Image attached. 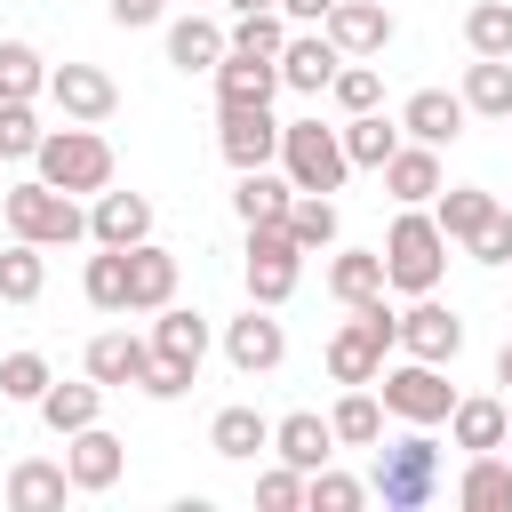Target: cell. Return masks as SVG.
Here are the masks:
<instances>
[{"label":"cell","instance_id":"obj_1","mask_svg":"<svg viewBox=\"0 0 512 512\" xmlns=\"http://www.w3.org/2000/svg\"><path fill=\"white\" fill-rule=\"evenodd\" d=\"M368 488L384 496V512H424V504L448 488V464H440V440H432V424H408L392 448H376V472H368Z\"/></svg>","mask_w":512,"mask_h":512},{"label":"cell","instance_id":"obj_2","mask_svg":"<svg viewBox=\"0 0 512 512\" xmlns=\"http://www.w3.org/2000/svg\"><path fill=\"white\" fill-rule=\"evenodd\" d=\"M448 272V232L432 224V208H400L384 232V288L400 296H432Z\"/></svg>","mask_w":512,"mask_h":512},{"label":"cell","instance_id":"obj_3","mask_svg":"<svg viewBox=\"0 0 512 512\" xmlns=\"http://www.w3.org/2000/svg\"><path fill=\"white\" fill-rule=\"evenodd\" d=\"M32 168H40V184H56V192L80 200V192H104V184H112V144H104L88 120H64V128L40 136Z\"/></svg>","mask_w":512,"mask_h":512},{"label":"cell","instance_id":"obj_4","mask_svg":"<svg viewBox=\"0 0 512 512\" xmlns=\"http://www.w3.org/2000/svg\"><path fill=\"white\" fill-rule=\"evenodd\" d=\"M0 216H8V232L16 240H32V248H72V240H88V216H80V200L72 192H56V184H16V192H0Z\"/></svg>","mask_w":512,"mask_h":512},{"label":"cell","instance_id":"obj_5","mask_svg":"<svg viewBox=\"0 0 512 512\" xmlns=\"http://www.w3.org/2000/svg\"><path fill=\"white\" fill-rule=\"evenodd\" d=\"M392 328H400V312H392L384 296L352 304V320L328 336V376H336V384H376V368H384V352H392Z\"/></svg>","mask_w":512,"mask_h":512},{"label":"cell","instance_id":"obj_6","mask_svg":"<svg viewBox=\"0 0 512 512\" xmlns=\"http://www.w3.org/2000/svg\"><path fill=\"white\" fill-rule=\"evenodd\" d=\"M280 176H288L296 192H344V176H352L344 136L320 128V120H288V128H280Z\"/></svg>","mask_w":512,"mask_h":512},{"label":"cell","instance_id":"obj_7","mask_svg":"<svg viewBox=\"0 0 512 512\" xmlns=\"http://www.w3.org/2000/svg\"><path fill=\"white\" fill-rule=\"evenodd\" d=\"M376 400H384V416H400V424H448V408H456V384L440 376V360H400V368H376Z\"/></svg>","mask_w":512,"mask_h":512},{"label":"cell","instance_id":"obj_8","mask_svg":"<svg viewBox=\"0 0 512 512\" xmlns=\"http://www.w3.org/2000/svg\"><path fill=\"white\" fill-rule=\"evenodd\" d=\"M248 304H288L296 296V280H304V248L288 240V224H248Z\"/></svg>","mask_w":512,"mask_h":512},{"label":"cell","instance_id":"obj_9","mask_svg":"<svg viewBox=\"0 0 512 512\" xmlns=\"http://www.w3.org/2000/svg\"><path fill=\"white\" fill-rule=\"evenodd\" d=\"M216 152L232 160V176H240V168H272V160H280V120H272V104H216Z\"/></svg>","mask_w":512,"mask_h":512},{"label":"cell","instance_id":"obj_10","mask_svg":"<svg viewBox=\"0 0 512 512\" xmlns=\"http://www.w3.org/2000/svg\"><path fill=\"white\" fill-rule=\"evenodd\" d=\"M392 344H400L408 360H440V368H448V360L464 352V320H456V312L440 304V288H432V296H408V312H400Z\"/></svg>","mask_w":512,"mask_h":512},{"label":"cell","instance_id":"obj_11","mask_svg":"<svg viewBox=\"0 0 512 512\" xmlns=\"http://www.w3.org/2000/svg\"><path fill=\"white\" fill-rule=\"evenodd\" d=\"M48 96H56L64 120H88V128H104V120L120 112L112 72H96V64H48Z\"/></svg>","mask_w":512,"mask_h":512},{"label":"cell","instance_id":"obj_12","mask_svg":"<svg viewBox=\"0 0 512 512\" xmlns=\"http://www.w3.org/2000/svg\"><path fill=\"white\" fill-rule=\"evenodd\" d=\"M224 360H232L240 376H272V368L288 360V328L272 320V304H248V312L224 328Z\"/></svg>","mask_w":512,"mask_h":512},{"label":"cell","instance_id":"obj_13","mask_svg":"<svg viewBox=\"0 0 512 512\" xmlns=\"http://www.w3.org/2000/svg\"><path fill=\"white\" fill-rule=\"evenodd\" d=\"M64 472H72V496H104L120 472H128V448L104 432V424H80L64 440Z\"/></svg>","mask_w":512,"mask_h":512},{"label":"cell","instance_id":"obj_14","mask_svg":"<svg viewBox=\"0 0 512 512\" xmlns=\"http://www.w3.org/2000/svg\"><path fill=\"white\" fill-rule=\"evenodd\" d=\"M320 32L336 40V56H384L392 48V8L384 0H336L320 16Z\"/></svg>","mask_w":512,"mask_h":512},{"label":"cell","instance_id":"obj_15","mask_svg":"<svg viewBox=\"0 0 512 512\" xmlns=\"http://www.w3.org/2000/svg\"><path fill=\"white\" fill-rule=\"evenodd\" d=\"M464 120H472V112H464V96H456V88H416V96L400 104V136H408V144H432V152H440V144H456V136H464Z\"/></svg>","mask_w":512,"mask_h":512},{"label":"cell","instance_id":"obj_16","mask_svg":"<svg viewBox=\"0 0 512 512\" xmlns=\"http://www.w3.org/2000/svg\"><path fill=\"white\" fill-rule=\"evenodd\" d=\"M88 240H96V248H136V240H152V200L104 184L96 208H88Z\"/></svg>","mask_w":512,"mask_h":512},{"label":"cell","instance_id":"obj_17","mask_svg":"<svg viewBox=\"0 0 512 512\" xmlns=\"http://www.w3.org/2000/svg\"><path fill=\"white\" fill-rule=\"evenodd\" d=\"M336 40L328 32H288V48H280V88H296V96H328V80H336Z\"/></svg>","mask_w":512,"mask_h":512},{"label":"cell","instance_id":"obj_18","mask_svg":"<svg viewBox=\"0 0 512 512\" xmlns=\"http://www.w3.org/2000/svg\"><path fill=\"white\" fill-rule=\"evenodd\" d=\"M88 376L112 392V384H136L144 376V360H152V336H136V328H104V336H88Z\"/></svg>","mask_w":512,"mask_h":512},{"label":"cell","instance_id":"obj_19","mask_svg":"<svg viewBox=\"0 0 512 512\" xmlns=\"http://www.w3.org/2000/svg\"><path fill=\"white\" fill-rule=\"evenodd\" d=\"M208 80H216V104H272L280 64H272V56H240V48H224Z\"/></svg>","mask_w":512,"mask_h":512},{"label":"cell","instance_id":"obj_20","mask_svg":"<svg viewBox=\"0 0 512 512\" xmlns=\"http://www.w3.org/2000/svg\"><path fill=\"white\" fill-rule=\"evenodd\" d=\"M376 176H384V192H392L400 208H424V200H432V192L448 184V176H440V152H432V144H400V152H392V160H384Z\"/></svg>","mask_w":512,"mask_h":512},{"label":"cell","instance_id":"obj_21","mask_svg":"<svg viewBox=\"0 0 512 512\" xmlns=\"http://www.w3.org/2000/svg\"><path fill=\"white\" fill-rule=\"evenodd\" d=\"M176 304V256L160 240H136L128 248V312H160Z\"/></svg>","mask_w":512,"mask_h":512},{"label":"cell","instance_id":"obj_22","mask_svg":"<svg viewBox=\"0 0 512 512\" xmlns=\"http://www.w3.org/2000/svg\"><path fill=\"white\" fill-rule=\"evenodd\" d=\"M208 448H216L224 464H248V456H264V448H272V416H256L248 400H232V408H216V416H208Z\"/></svg>","mask_w":512,"mask_h":512},{"label":"cell","instance_id":"obj_23","mask_svg":"<svg viewBox=\"0 0 512 512\" xmlns=\"http://www.w3.org/2000/svg\"><path fill=\"white\" fill-rule=\"evenodd\" d=\"M272 456H280V464H296V472H320V464L336 456V432H328V416H312V408L280 416V424H272Z\"/></svg>","mask_w":512,"mask_h":512},{"label":"cell","instance_id":"obj_24","mask_svg":"<svg viewBox=\"0 0 512 512\" xmlns=\"http://www.w3.org/2000/svg\"><path fill=\"white\" fill-rule=\"evenodd\" d=\"M496 208H504V200H496V192H480V184H440V192H432V224L448 232V248H464Z\"/></svg>","mask_w":512,"mask_h":512},{"label":"cell","instance_id":"obj_25","mask_svg":"<svg viewBox=\"0 0 512 512\" xmlns=\"http://www.w3.org/2000/svg\"><path fill=\"white\" fill-rule=\"evenodd\" d=\"M32 408H40V424H48L56 440H72L80 424H96V408H104V384H96V376H88V384H56V376H48V392H40Z\"/></svg>","mask_w":512,"mask_h":512},{"label":"cell","instance_id":"obj_26","mask_svg":"<svg viewBox=\"0 0 512 512\" xmlns=\"http://www.w3.org/2000/svg\"><path fill=\"white\" fill-rule=\"evenodd\" d=\"M456 504L464 512H512V464L496 448H480L464 472H456Z\"/></svg>","mask_w":512,"mask_h":512},{"label":"cell","instance_id":"obj_27","mask_svg":"<svg viewBox=\"0 0 512 512\" xmlns=\"http://www.w3.org/2000/svg\"><path fill=\"white\" fill-rule=\"evenodd\" d=\"M456 96H464V112H480V120H512V56H472Z\"/></svg>","mask_w":512,"mask_h":512},{"label":"cell","instance_id":"obj_28","mask_svg":"<svg viewBox=\"0 0 512 512\" xmlns=\"http://www.w3.org/2000/svg\"><path fill=\"white\" fill-rule=\"evenodd\" d=\"M328 296L352 312V304H368V296H384V248H344V256H328Z\"/></svg>","mask_w":512,"mask_h":512},{"label":"cell","instance_id":"obj_29","mask_svg":"<svg viewBox=\"0 0 512 512\" xmlns=\"http://www.w3.org/2000/svg\"><path fill=\"white\" fill-rule=\"evenodd\" d=\"M152 352H160V360L200 368V360H208V320H200V312H184V304H160V312H152Z\"/></svg>","mask_w":512,"mask_h":512},{"label":"cell","instance_id":"obj_30","mask_svg":"<svg viewBox=\"0 0 512 512\" xmlns=\"http://www.w3.org/2000/svg\"><path fill=\"white\" fill-rule=\"evenodd\" d=\"M504 424H512V400H456V408H448V440H456L464 456L504 448Z\"/></svg>","mask_w":512,"mask_h":512},{"label":"cell","instance_id":"obj_31","mask_svg":"<svg viewBox=\"0 0 512 512\" xmlns=\"http://www.w3.org/2000/svg\"><path fill=\"white\" fill-rule=\"evenodd\" d=\"M64 496H72V472L48 464V456H24V464L8 472V504H16V512H56Z\"/></svg>","mask_w":512,"mask_h":512},{"label":"cell","instance_id":"obj_32","mask_svg":"<svg viewBox=\"0 0 512 512\" xmlns=\"http://www.w3.org/2000/svg\"><path fill=\"white\" fill-rule=\"evenodd\" d=\"M288 176H272V168H240V184H232V216L240 224H280L288 216Z\"/></svg>","mask_w":512,"mask_h":512},{"label":"cell","instance_id":"obj_33","mask_svg":"<svg viewBox=\"0 0 512 512\" xmlns=\"http://www.w3.org/2000/svg\"><path fill=\"white\" fill-rule=\"evenodd\" d=\"M328 432H336L344 448H376V440H384V400H376L368 384H344V400L328 408Z\"/></svg>","mask_w":512,"mask_h":512},{"label":"cell","instance_id":"obj_34","mask_svg":"<svg viewBox=\"0 0 512 512\" xmlns=\"http://www.w3.org/2000/svg\"><path fill=\"white\" fill-rule=\"evenodd\" d=\"M216 56H224V24H208V16H176L168 24V64L176 72H216Z\"/></svg>","mask_w":512,"mask_h":512},{"label":"cell","instance_id":"obj_35","mask_svg":"<svg viewBox=\"0 0 512 512\" xmlns=\"http://www.w3.org/2000/svg\"><path fill=\"white\" fill-rule=\"evenodd\" d=\"M336 136H344V160H352V168H384V160L400 152V120H384V112H352Z\"/></svg>","mask_w":512,"mask_h":512},{"label":"cell","instance_id":"obj_36","mask_svg":"<svg viewBox=\"0 0 512 512\" xmlns=\"http://www.w3.org/2000/svg\"><path fill=\"white\" fill-rule=\"evenodd\" d=\"M40 288H48V248L8 240L0 248V304H40Z\"/></svg>","mask_w":512,"mask_h":512},{"label":"cell","instance_id":"obj_37","mask_svg":"<svg viewBox=\"0 0 512 512\" xmlns=\"http://www.w3.org/2000/svg\"><path fill=\"white\" fill-rule=\"evenodd\" d=\"M280 224H288V240H296L304 256H312V248H336V200H328V192H288V216H280Z\"/></svg>","mask_w":512,"mask_h":512},{"label":"cell","instance_id":"obj_38","mask_svg":"<svg viewBox=\"0 0 512 512\" xmlns=\"http://www.w3.org/2000/svg\"><path fill=\"white\" fill-rule=\"evenodd\" d=\"M80 296L96 312H128V248H96L88 272H80Z\"/></svg>","mask_w":512,"mask_h":512},{"label":"cell","instance_id":"obj_39","mask_svg":"<svg viewBox=\"0 0 512 512\" xmlns=\"http://www.w3.org/2000/svg\"><path fill=\"white\" fill-rule=\"evenodd\" d=\"M224 48H240V56H272V64H280V48H288V16H280V8H248V16H232Z\"/></svg>","mask_w":512,"mask_h":512},{"label":"cell","instance_id":"obj_40","mask_svg":"<svg viewBox=\"0 0 512 512\" xmlns=\"http://www.w3.org/2000/svg\"><path fill=\"white\" fill-rule=\"evenodd\" d=\"M464 48L472 56H512V0H472L464 8Z\"/></svg>","mask_w":512,"mask_h":512},{"label":"cell","instance_id":"obj_41","mask_svg":"<svg viewBox=\"0 0 512 512\" xmlns=\"http://www.w3.org/2000/svg\"><path fill=\"white\" fill-rule=\"evenodd\" d=\"M328 96L344 104V120H352V112H376V104H384V72H376L368 56H344L336 80H328Z\"/></svg>","mask_w":512,"mask_h":512},{"label":"cell","instance_id":"obj_42","mask_svg":"<svg viewBox=\"0 0 512 512\" xmlns=\"http://www.w3.org/2000/svg\"><path fill=\"white\" fill-rule=\"evenodd\" d=\"M48 88V56L32 40H0V96H40Z\"/></svg>","mask_w":512,"mask_h":512},{"label":"cell","instance_id":"obj_43","mask_svg":"<svg viewBox=\"0 0 512 512\" xmlns=\"http://www.w3.org/2000/svg\"><path fill=\"white\" fill-rule=\"evenodd\" d=\"M40 112H32V96H0V160H32L40 152Z\"/></svg>","mask_w":512,"mask_h":512},{"label":"cell","instance_id":"obj_44","mask_svg":"<svg viewBox=\"0 0 512 512\" xmlns=\"http://www.w3.org/2000/svg\"><path fill=\"white\" fill-rule=\"evenodd\" d=\"M304 504H312V512H360L368 488H360L352 472H328V464H320V472H304Z\"/></svg>","mask_w":512,"mask_h":512},{"label":"cell","instance_id":"obj_45","mask_svg":"<svg viewBox=\"0 0 512 512\" xmlns=\"http://www.w3.org/2000/svg\"><path fill=\"white\" fill-rule=\"evenodd\" d=\"M40 392H48V360H40V352H8V360H0V400H24V408H32Z\"/></svg>","mask_w":512,"mask_h":512},{"label":"cell","instance_id":"obj_46","mask_svg":"<svg viewBox=\"0 0 512 512\" xmlns=\"http://www.w3.org/2000/svg\"><path fill=\"white\" fill-rule=\"evenodd\" d=\"M192 376H200V368H184V360H160V352H152V360H144V376H136V392H144V400H184V392H192Z\"/></svg>","mask_w":512,"mask_h":512},{"label":"cell","instance_id":"obj_47","mask_svg":"<svg viewBox=\"0 0 512 512\" xmlns=\"http://www.w3.org/2000/svg\"><path fill=\"white\" fill-rule=\"evenodd\" d=\"M256 504H264V512H296V504H304V472H296V464L256 472Z\"/></svg>","mask_w":512,"mask_h":512},{"label":"cell","instance_id":"obj_48","mask_svg":"<svg viewBox=\"0 0 512 512\" xmlns=\"http://www.w3.org/2000/svg\"><path fill=\"white\" fill-rule=\"evenodd\" d=\"M464 248H472V264H512V208H496Z\"/></svg>","mask_w":512,"mask_h":512},{"label":"cell","instance_id":"obj_49","mask_svg":"<svg viewBox=\"0 0 512 512\" xmlns=\"http://www.w3.org/2000/svg\"><path fill=\"white\" fill-rule=\"evenodd\" d=\"M160 8H168V0H104V16H112L120 32H144V24H160Z\"/></svg>","mask_w":512,"mask_h":512},{"label":"cell","instance_id":"obj_50","mask_svg":"<svg viewBox=\"0 0 512 512\" xmlns=\"http://www.w3.org/2000/svg\"><path fill=\"white\" fill-rule=\"evenodd\" d=\"M272 8H280V16H288V24H320V16H328V8H336V0H272Z\"/></svg>","mask_w":512,"mask_h":512},{"label":"cell","instance_id":"obj_51","mask_svg":"<svg viewBox=\"0 0 512 512\" xmlns=\"http://www.w3.org/2000/svg\"><path fill=\"white\" fill-rule=\"evenodd\" d=\"M496 384H512V344H504V352H496Z\"/></svg>","mask_w":512,"mask_h":512},{"label":"cell","instance_id":"obj_52","mask_svg":"<svg viewBox=\"0 0 512 512\" xmlns=\"http://www.w3.org/2000/svg\"><path fill=\"white\" fill-rule=\"evenodd\" d=\"M224 8H232V16H248V8H272V0H224Z\"/></svg>","mask_w":512,"mask_h":512},{"label":"cell","instance_id":"obj_53","mask_svg":"<svg viewBox=\"0 0 512 512\" xmlns=\"http://www.w3.org/2000/svg\"><path fill=\"white\" fill-rule=\"evenodd\" d=\"M504 448H512V424H504Z\"/></svg>","mask_w":512,"mask_h":512}]
</instances>
